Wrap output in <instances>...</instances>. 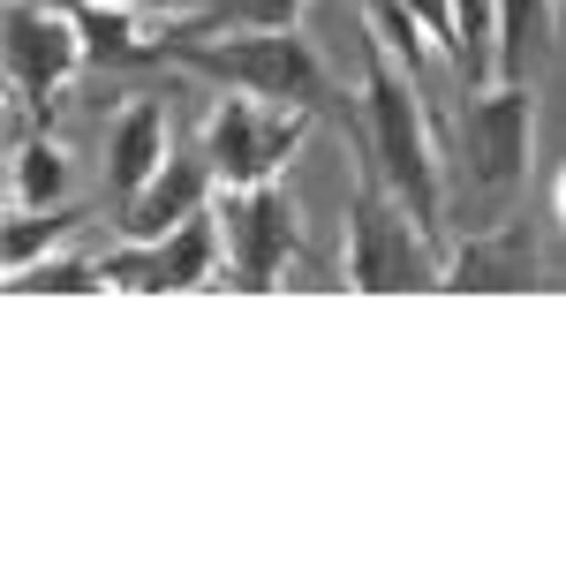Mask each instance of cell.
<instances>
[{"instance_id":"1","label":"cell","mask_w":566,"mask_h":566,"mask_svg":"<svg viewBox=\"0 0 566 566\" xmlns=\"http://www.w3.org/2000/svg\"><path fill=\"white\" fill-rule=\"evenodd\" d=\"M363 151L386 175L392 197L416 212V227L438 234L446 167H438V136H431V114H423V76L378 31H363Z\"/></svg>"},{"instance_id":"2","label":"cell","mask_w":566,"mask_h":566,"mask_svg":"<svg viewBox=\"0 0 566 566\" xmlns=\"http://www.w3.org/2000/svg\"><path fill=\"white\" fill-rule=\"evenodd\" d=\"M167 61L189 69V76H205V84H219V91H250V98H272V106H303V114L355 122L348 91L333 84V69L310 53L303 31H175Z\"/></svg>"},{"instance_id":"3","label":"cell","mask_w":566,"mask_h":566,"mask_svg":"<svg viewBox=\"0 0 566 566\" xmlns=\"http://www.w3.org/2000/svg\"><path fill=\"white\" fill-rule=\"evenodd\" d=\"M340 280L355 295H431L446 287V250L431 227H416V212L386 189L378 167H363L340 212Z\"/></svg>"},{"instance_id":"4","label":"cell","mask_w":566,"mask_h":566,"mask_svg":"<svg viewBox=\"0 0 566 566\" xmlns=\"http://www.w3.org/2000/svg\"><path fill=\"white\" fill-rule=\"evenodd\" d=\"M0 53H8V106H15L8 129H45L53 122V98L84 69V31H76L69 0H8V39H0Z\"/></svg>"},{"instance_id":"5","label":"cell","mask_w":566,"mask_h":566,"mask_svg":"<svg viewBox=\"0 0 566 566\" xmlns=\"http://www.w3.org/2000/svg\"><path fill=\"white\" fill-rule=\"evenodd\" d=\"M317 114L303 106H272V98H250V91H227L205 114V159H212L219 189H258V181H280L287 159L303 151V136Z\"/></svg>"},{"instance_id":"6","label":"cell","mask_w":566,"mask_h":566,"mask_svg":"<svg viewBox=\"0 0 566 566\" xmlns=\"http://www.w3.org/2000/svg\"><path fill=\"white\" fill-rule=\"evenodd\" d=\"M453 151H461V175L476 197H514L528 181V151H536V91L491 76V91L461 98Z\"/></svg>"},{"instance_id":"7","label":"cell","mask_w":566,"mask_h":566,"mask_svg":"<svg viewBox=\"0 0 566 566\" xmlns=\"http://www.w3.org/2000/svg\"><path fill=\"white\" fill-rule=\"evenodd\" d=\"M219 234H227V280L242 295H272L280 272L303 258V219H295V197L280 181H258V189H219Z\"/></svg>"},{"instance_id":"8","label":"cell","mask_w":566,"mask_h":566,"mask_svg":"<svg viewBox=\"0 0 566 566\" xmlns=\"http://www.w3.org/2000/svg\"><path fill=\"white\" fill-rule=\"evenodd\" d=\"M106 264V287H122V295H181V287H219V264H227V234H219V212H197L181 219L175 234H159V242H114V250H98Z\"/></svg>"},{"instance_id":"9","label":"cell","mask_w":566,"mask_h":566,"mask_svg":"<svg viewBox=\"0 0 566 566\" xmlns=\"http://www.w3.org/2000/svg\"><path fill=\"white\" fill-rule=\"evenodd\" d=\"M212 159H205V144L197 151H167V167L136 189L129 205H114V227L129 234V242H159V234H175L181 219H197V212H212Z\"/></svg>"},{"instance_id":"10","label":"cell","mask_w":566,"mask_h":566,"mask_svg":"<svg viewBox=\"0 0 566 566\" xmlns=\"http://www.w3.org/2000/svg\"><path fill=\"white\" fill-rule=\"evenodd\" d=\"M446 287L453 295H522L536 287V234L528 219H499L469 234L461 250H446Z\"/></svg>"},{"instance_id":"11","label":"cell","mask_w":566,"mask_h":566,"mask_svg":"<svg viewBox=\"0 0 566 566\" xmlns=\"http://www.w3.org/2000/svg\"><path fill=\"white\" fill-rule=\"evenodd\" d=\"M167 106L159 98H129L106 129V205H129L144 181L167 167Z\"/></svg>"},{"instance_id":"12","label":"cell","mask_w":566,"mask_h":566,"mask_svg":"<svg viewBox=\"0 0 566 566\" xmlns=\"http://www.w3.org/2000/svg\"><path fill=\"white\" fill-rule=\"evenodd\" d=\"M84 31V69H151L167 61V39H144V8L129 0H69Z\"/></svg>"},{"instance_id":"13","label":"cell","mask_w":566,"mask_h":566,"mask_svg":"<svg viewBox=\"0 0 566 566\" xmlns=\"http://www.w3.org/2000/svg\"><path fill=\"white\" fill-rule=\"evenodd\" d=\"M69 197V159L45 129H8V205L23 212H45Z\"/></svg>"},{"instance_id":"14","label":"cell","mask_w":566,"mask_h":566,"mask_svg":"<svg viewBox=\"0 0 566 566\" xmlns=\"http://www.w3.org/2000/svg\"><path fill=\"white\" fill-rule=\"evenodd\" d=\"M544 31H552V0H499L491 76H499V84H528V61L544 53Z\"/></svg>"},{"instance_id":"15","label":"cell","mask_w":566,"mask_h":566,"mask_svg":"<svg viewBox=\"0 0 566 566\" xmlns=\"http://www.w3.org/2000/svg\"><path fill=\"white\" fill-rule=\"evenodd\" d=\"M76 227H84L76 205H45V212H23V205H15V212H8V234H0V264H8V272H23V264L53 258Z\"/></svg>"},{"instance_id":"16","label":"cell","mask_w":566,"mask_h":566,"mask_svg":"<svg viewBox=\"0 0 566 566\" xmlns=\"http://www.w3.org/2000/svg\"><path fill=\"white\" fill-rule=\"evenodd\" d=\"M106 287V264L98 258H39L23 264V272H8V295H98Z\"/></svg>"},{"instance_id":"17","label":"cell","mask_w":566,"mask_h":566,"mask_svg":"<svg viewBox=\"0 0 566 566\" xmlns=\"http://www.w3.org/2000/svg\"><path fill=\"white\" fill-rule=\"evenodd\" d=\"M303 8L310 0H212L181 31H303Z\"/></svg>"},{"instance_id":"18","label":"cell","mask_w":566,"mask_h":566,"mask_svg":"<svg viewBox=\"0 0 566 566\" xmlns=\"http://www.w3.org/2000/svg\"><path fill=\"white\" fill-rule=\"evenodd\" d=\"M453 39H461L453 69L469 84H483L491 76V45H499V0H453Z\"/></svg>"},{"instance_id":"19","label":"cell","mask_w":566,"mask_h":566,"mask_svg":"<svg viewBox=\"0 0 566 566\" xmlns=\"http://www.w3.org/2000/svg\"><path fill=\"white\" fill-rule=\"evenodd\" d=\"M400 8H408V15L423 23V39H431V53H446V61L461 53V39H453V0H400Z\"/></svg>"},{"instance_id":"20","label":"cell","mask_w":566,"mask_h":566,"mask_svg":"<svg viewBox=\"0 0 566 566\" xmlns=\"http://www.w3.org/2000/svg\"><path fill=\"white\" fill-rule=\"evenodd\" d=\"M129 8H144V15H167V23H197L212 0H129Z\"/></svg>"},{"instance_id":"21","label":"cell","mask_w":566,"mask_h":566,"mask_svg":"<svg viewBox=\"0 0 566 566\" xmlns=\"http://www.w3.org/2000/svg\"><path fill=\"white\" fill-rule=\"evenodd\" d=\"M552 219H559V227H566V175L552 181Z\"/></svg>"}]
</instances>
